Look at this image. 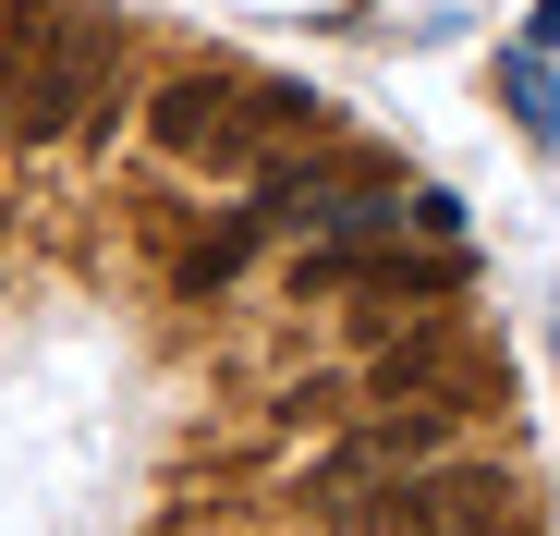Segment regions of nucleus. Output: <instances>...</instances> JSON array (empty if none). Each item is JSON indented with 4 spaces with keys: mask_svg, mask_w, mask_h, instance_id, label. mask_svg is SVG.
Segmentation results:
<instances>
[{
    "mask_svg": "<svg viewBox=\"0 0 560 536\" xmlns=\"http://www.w3.org/2000/svg\"><path fill=\"white\" fill-rule=\"evenodd\" d=\"M439 452H451V403H427V415H378V427L341 439L329 488H353V476H402V464H439Z\"/></svg>",
    "mask_w": 560,
    "mask_h": 536,
    "instance_id": "nucleus-5",
    "label": "nucleus"
},
{
    "mask_svg": "<svg viewBox=\"0 0 560 536\" xmlns=\"http://www.w3.org/2000/svg\"><path fill=\"white\" fill-rule=\"evenodd\" d=\"M488 366V353L476 341H463V329H427V341H402V353H378V391L402 403V391H463V378H476Z\"/></svg>",
    "mask_w": 560,
    "mask_h": 536,
    "instance_id": "nucleus-6",
    "label": "nucleus"
},
{
    "mask_svg": "<svg viewBox=\"0 0 560 536\" xmlns=\"http://www.w3.org/2000/svg\"><path fill=\"white\" fill-rule=\"evenodd\" d=\"M122 25L73 13V0H0V135L13 147H61L85 110L110 98Z\"/></svg>",
    "mask_w": 560,
    "mask_h": 536,
    "instance_id": "nucleus-1",
    "label": "nucleus"
},
{
    "mask_svg": "<svg viewBox=\"0 0 560 536\" xmlns=\"http://www.w3.org/2000/svg\"><path fill=\"white\" fill-rule=\"evenodd\" d=\"M147 135L196 171H244L268 135H329V98L317 85H244V73H171L147 98Z\"/></svg>",
    "mask_w": 560,
    "mask_h": 536,
    "instance_id": "nucleus-2",
    "label": "nucleus"
},
{
    "mask_svg": "<svg viewBox=\"0 0 560 536\" xmlns=\"http://www.w3.org/2000/svg\"><path fill=\"white\" fill-rule=\"evenodd\" d=\"M500 85H512V123H524V147H560V98H548V73H536V61H512Z\"/></svg>",
    "mask_w": 560,
    "mask_h": 536,
    "instance_id": "nucleus-7",
    "label": "nucleus"
},
{
    "mask_svg": "<svg viewBox=\"0 0 560 536\" xmlns=\"http://www.w3.org/2000/svg\"><path fill=\"white\" fill-rule=\"evenodd\" d=\"M378 536H536L512 464H402L378 500H353Z\"/></svg>",
    "mask_w": 560,
    "mask_h": 536,
    "instance_id": "nucleus-3",
    "label": "nucleus"
},
{
    "mask_svg": "<svg viewBox=\"0 0 560 536\" xmlns=\"http://www.w3.org/2000/svg\"><path fill=\"white\" fill-rule=\"evenodd\" d=\"M293 293L329 305V293H402V305H451L463 293V256H402V244H317L293 256Z\"/></svg>",
    "mask_w": 560,
    "mask_h": 536,
    "instance_id": "nucleus-4",
    "label": "nucleus"
}]
</instances>
